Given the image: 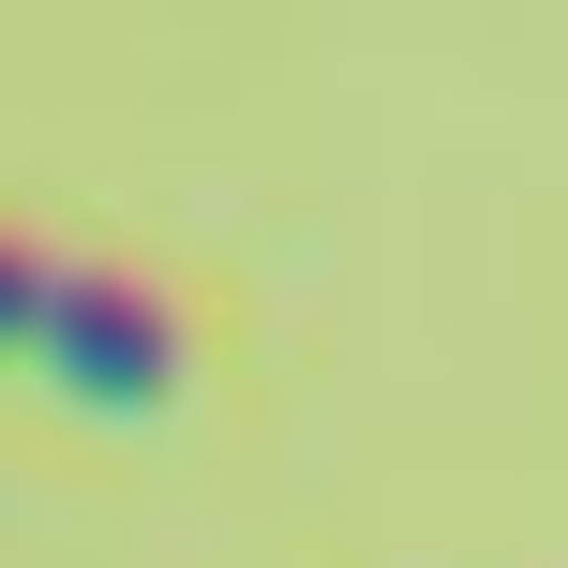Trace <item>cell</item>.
Listing matches in <instances>:
<instances>
[{
    "label": "cell",
    "mask_w": 568,
    "mask_h": 568,
    "mask_svg": "<svg viewBox=\"0 0 568 568\" xmlns=\"http://www.w3.org/2000/svg\"><path fill=\"white\" fill-rule=\"evenodd\" d=\"M16 314H30V240H0V359H16Z\"/></svg>",
    "instance_id": "2"
},
{
    "label": "cell",
    "mask_w": 568,
    "mask_h": 568,
    "mask_svg": "<svg viewBox=\"0 0 568 568\" xmlns=\"http://www.w3.org/2000/svg\"><path fill=\"white\" fill-rule=\"evenodd\" d=\"M16 359H45L90 419H150V404H180L195 344H180V314L150 300V284H120V270H90V255H30Z\"/></svg>",
    "instance_id": "1"
}]
</instances>
